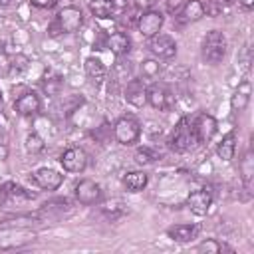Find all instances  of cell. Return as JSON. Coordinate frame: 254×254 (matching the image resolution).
Returning a JSON list of instances; mask_svg holds the SVG:
<instances>
[{
  "mask_svg": "<svg viewBox=\"0 0 254 254\" xmlns=\"http://www.w3.org/2000/svg\"><path fill=\"white\" fill-rule=\"evenodd\" d=\"M36 230L20 224H0V250H16L36 240Z\"/></svg>",
  "mask_w": 254,
  "mask_h": 254,
  "instance_id": "obj_1",
  "label": "cell"
},
{
  "mask_svg": "<svg viewBox=\"0 0 254 254\" xmlns=\"http://www.w3.org/2000/svg\"><path fill=\"white\" fill-rule=\"evenodd\" d=\"M226 56V36L222 30H208L200 44V58L208 65H218Z\"/></svg>",
  "mask_w": 254,
  "mask_h": 254,
  "instance_id": "obj_2",
  "label": "cell"
},
{
  "mask_svg": "<svg viewBox=\"0 0 254 254\" xmlns=\"http://www.w3.org/2000/svg\"><path fill=\"white\" fill-rule=\"evenodd\" d=\"M83 24V12L77 6H64L58 14L56 20L50 24V34L58 36V34H73L81 28Z\"/></svg>",
  "mask_w": 254,
  "mask_h": 254,
  "instance_id": "obj_3",
  "label": "cell"
},
{
  "mask_svg": "<svg viewBox=\"0 0 254 254\" xmlns=\"http://www.w3.org/2000/svg\"><path fill=\"white\" fill-rule=\"evenodd\" d=\"M196 135H194V127L192 121L189 117H181L179 123L175 125L171 137H169V147L175 153H187L196 145Z\"/></svg>",
  "mask_w": 254,
  "mask_h": 254,
  "instance_id": "obj_4",
  "label": "cell"
},
{
  "mask_svg": "<svg viewBox=\"0 0 254 254\" xmlns=\"http://www.w3.org/2000/svg\"><path fill=\"white\" fill-rule=\"evenodd\" d=\"M141 123L131 117V115H125L121 119H117V123L113 125V137L119 145H125V147H131L135 145L139 139H141Z\"/></svg>",
  "mask_w": 254,
  "mask_h": 254,
  "instance_id": "obj_5",
  "label": "cell"
},
{
  "mask_svg": "<svg viewBox=\"0 0 254 254\" xmlns=\"http://www.w3.org/2000/svg\"><path fill=\"white\" fill-rule=\"evenodd\" d=\"M38 194L36 192H30L28 189H24L22 185H16L12 181H6L0 185V204L2 206H20V204H26L30 200H34Z\"/></svg>",
  "mask_w": 254,
  "mask_h": 254,
  "instance_id": "obj_6",
  "label": "cell"
},
{
  "mask_svg": "<svg viewBox=\"0 0 254 254\" xmlns=\"http://www.w3.org/2000/svg\"><path fill=\"white\" fill-rule=\"evenodd\" d=\"M147 48L157 60H173L177 56V42L169 34H155L153 38H149Z\"/></svg>",
  "mask_w": 254,
  "mask_h": 254,
  "instance_id": "obj_7",
  "label": "cell"
},
{
  "mask_svg": "<svg viewBox=\"0 0 254 254\" xmlns=\"http://www.w3.org/2000/svg\"><path fill=\"white\" fill-rule=\"evenodd\" d=\"M163 24H165L163 12L153 10V8L145 10V12L139 14V18H137V30H139V34H141L143 38H147V40L153 38L155 34H159L161 28H163Z\"/></svg>",
  "mask_w": 254,
  "mask_h": 254,
  "instance_id": "obj_8",
  "label": "cell"
},
{
  "mask_svg": "<svg viewBox=\"0 0 254 254\" xmlns=\"http://www.w3.org/2000/svg\"><path fill=\"white\" fill-rule=\"evenodd\" d=\"M147 103L153 107V109H159V111H167L175 105V95L173 91L163 85V83H151L147 87Z\"/></svg>",
  "mask_w": 254,
  "mask_h": 254,
  "instance_id": "obj_9",
  "label": "cell"
},
{
  "mask_svg": "<svg viewBox=\"0 0 254 254\" xmlns=\"http://www.w3.org/2000/svg\"><path fill=\"white\" fill-rule=\"evenodd\" d=\"M73 196L83 206L97 204L101 200V187L95 181H91V179H81L73 187Z\"/></svg>",
  "mask_w": 254,
  "mask_h": 254,
  "instance_id": "obj_10",
  "label": "cell"
},
{
  "mask_svg": "<svg viewBox=\"0 0 254 254\" xmlns=\"http://www.w3.org/2000/svg\"><path fill=\"white\" fill-rule=\"evenodd\" d=\"M32 183L42 190H58L64 183V175L50 167H40L34 173H30Z\"/></svg>",
  "mask_w": 254,
  "mask_h": 254,
  "instance_id": "obj_11",
  "label": "cell"
},
{
  "mask_svg": "<svg viewBox=\"0 0 254 254\" xmlns=\"http://www.w3.org/2000/svg\"><path fill=\"white\" fill-rule=\"evenodd\" d=\"M60 165L65 173H83L87 167V153L81 147H69L60 155Z\"/></svg>",
  "mask_w": 254,
  "mask_h": 254,
  "instance_id": "obj_12",
  "label": "cell"
},
{
  "mask_svg": "<svg viewBox=\"0 0 254 254\" xmlns=\"http://www.w3.org/2000/svg\"><path fill=\"white\" fill-rule=\"evenodd\" d=\"M192 127H194V135L198 143H208L218 133V121L210 113H204V111L194 117Z\"/></svg>",
  "mask_w": 254,
  "mask_h": 254,
  "instance_id": "obj_13",
  "label": "cell"
},
{
  "mask_svg": "<svg viewBox=\"0 0 254 254\" xmlns=\"http://www.w3.org/2000/svg\"><path fill=\"white\" fill-rule=\"evenodd\" d=\"M40 109H42V99H40V95H38L36 91H32V89L24 91L22 95H18V97L14 99V111H16L18 115H22V117L38 115Z\"/></svg>",
  "mask_w": 254,
  "mask_h": 254,
  "instance_id": "obj_14",
  "label": "cell"
},
{
  "mask_svg": "<svg viewBox=\"0 0 254 254\" xmlns=\"http://www.w3.org/2000/svg\"><path fill=\"white\" fill-rule=\"evenodd\" d=\"M69 212H71V202L67 198H56V200L44 202L42 208L38 210V216L42 222H54Z\"/></svg>",
  "mask_w": 254,
  "mask_h": 254,
  "instance_id": "obj_15",
  "label": "cell"
},
{
  "mask_svg": "<svg viewBox=\"0 0 254 254\" xmlns=\"http://www.w3.org/2000/svg\"><path fill=\"white\" fill-rule=\"evenodd\" d=\"M123 97L133 107H145L147 105V85H145V81L139 79V77H131L125 83Z\"/></svg>",
  "mask_w": 254,
  "mask_h": 254,
  "instance_id": "obj_16",
  "label": "cell"
},
{
  "mask_svg": "<svg viewBox=\"0 0 254 254\" xmlns=\"http://www.w3.org/2000/svg\"><path fill=\"white\" fill-rule=\"evenodd\" d=\"M187 206H189L190 212L196 214V216L208 214V210H210V206H212V194H210V190H206V189L192 190V192L187 196Z\"/></svg>",
  "mask_w": 254,
  "mask_h": 254,
  "instance_id": "obj_17",
  "label": "cell"
},
{
  "mask_svg": "<svg viewBox=\"0 0 254 254\" xmlns=\"http://www.w3.org/2000/svg\"><path fill=\"white\" fill-rule=\"evenodd\" d=\"M105 48L111 54H115L117 58H121V56H127L131 52L133 42H131L129 34H125V32H113V34H109L105 38Z\"/></svg>",
  "mask_w": 254,
  "mask_h": 254,
  "instance_id": "obj_18",
  "label": "cell"
},
{
  "mask_svg": "<svg viewBox=\"0 0 254 254\" xmlns=\"http://www.w3.org/2000/svg\"><path fill=\"white\" fill-rule=\"evenodd\" d=\"M198 226L196 224H175L171 228H167V236L179 244H187V242H192L196 236H198Z\"/></svg>",
  "mask_w": 254,
  "mask_h": 254,
  "instance_id": "obj_19",
  "label": "cell"
},
{
  "mask_svg": "<svg viewBox=\"0 0 254 254\" xmlns=\"http://www.w3.org/2000/svg\"><path fill=\"white\" fill-rule=\"evenodd\" d=\"M250 95H252V85H250L248 79H242V81L238 83L236 91H234L232 97H230V107H232V111H236V113L244 111V109L248 107V103H250Z\"/></svg>",
  "mask_w": 254,
  "mask_h": 254,
  "instance_id": "obj_20",
  "label": "cell"
},
{
  "mask_svg": "<svg viewBox=\"0 0 254 254\" xmlns=\"http://www.w3.org/2000/svg\"><path fill=\"white\" fill-rule=\"evenodd\" d=\"M177 14H179L177 18L181 22H185V24L198 22V20L204 18V4H202V0H187Z\"/></svg>",
  "mask_w": 254,
  "mask_h": 254,
  "instance_id": "obj_21",
  "label": "cell"
},
{
  "mask_svg": "<svg viewBox=\"0 0 254 254\" xmlns=\"http://www.w3.org/2000/svg\"><path fill=\"white\" fill-rule=\"evenodd\" d=\"M236 143H238L236 133H234V131L226 133V135L220 139V143L216 145V155H218V159H222L224 163H230V161L234 159V155H236Z\"/></svg>",
  "mask_w": 254,
  "mask_h": 254,
  "instance_id": "obj_22",
  "label": "cell"
},
{
  "mask_svg": "<svg viewBox=\"0 0 254 254\" xmlns=\"http://www.w3.org/2000/svg\"><path fill=\"white\" fill-rule=\"evenodd\" d=\"M83 67H85V73H87V77H89V79H93L95 83L103 81V79H105V75H107V67H105V64H103L99 58H95V56H89V58H85V62H83Z\"/></svg>",
  "mask_w": 254,
  "mask_h": 254,
  "instance_id": "obj_23",
  "label": "cell"
},
{
  "mask_svg": "<svg viewBox=\"0 0 254 254\" xmlns=\"http://www.w3.org/2000/svg\"><path fill=\"white\" fill-rule=\"evenodd\" d=\"M149 183V175L145 171H131L123 177V187L129 192H141Z\"/></svg>",
  "mask_w": 254,
  "mask_h": 254,
  "instance_id": "obj_24",
  "label": "cell"
},
{
  "mask_svg": "<svg viewBox=\"0 0 254 254\" xmlns=\"http://www.w3.org/2000/svg\"><path fill=\"white\" fill-rule=\"evenodd\" d=\"M238 169H240V179H242L246 190H250L252 177H254V153H252V149H246V153L240 159V167Z\"/></svg>",
  "mask_w": 254,
  "mask_h": 254,
  "instance_id": "obj_25",
  "label": "cell"
},
{
  "mask_svg": "<svg viewBox=\"0 0 254 254\" xmlns=\"http://www.w3.org/2000/svg\"><path fill=\"white\" fill-rule=\"evenodd\" d=\"M89 10L93 18L107 20L113 16V0H89Z\"/></svg>",
  "mask_w": 254,
  "mask_h": 254,
  "instance_id": "obj_26",
  "label": "cell"
},
{
  "mask_svg": "<svg viewBox=\"0 0 254 254\" xmlns=\"http://www.w3.org/2000/svg\"><path fill=\"white\" fill-rule=\"evenodd\" d=\"M42 87H44V91H46L50 97H56V95H60V91H62V87H64V79H62V75H58V73H46V77H44V81H42Z\"/></svg>",
  "mask_w": 254,
  "mask_h": 254,
  "instance_id": "obj_27",
  "label": "cell"
},
{
  "mask_svg": "<svg viewBox=\"0 0 254 254\" xmlns=\"http://www.w3.org/2000/svg\"><path fill=\"white\" fill-rule=\"evenodd\" d=\"M24 147H26V151H28L30 155H38V153H42V151L46 149V141H44V137H42L40 133L32 131V133L26 135Z\"/></svg>",
  "mask_w": 254,
  "mask_h": 254,
  "instance_id": "obj_28",
  "label": "cell"
},
{
  "mask_svg": "<svg viewBox=\"0 0 254 254\" xmlns=\"http://www.w3.org/2000/svg\"><path fill=\"white\" fill-rule=\"evenodd\" d=\"M139 69H141V75H143V77H147V79L159 77V73H161V62H159L157 58L143 60V62H141V65H139Z\"/></svg>",
  "mask_w": 254,
  "mask_h": 254,
  "instance_id": "obj_29",
  "label": "cell"
},
{
  "mask_svg": "<svg viewBox=\"0 0 254 254\" xmlns=\"http://www.w3.org/2000/svg\"><path fill=\"white\" fill-rule=\"evenodd\" d=\"M159 159V153L151 147H139L135 151V163L137 165H153Z\"/></svg>",
  "mask_w": 254,
  "mask_h": 254,
  "instance_id": "obj_30",
  "label": "cell"
},
{
  "mask_svg": "<svg viewBox=\"0 0 254 254\" xmlns=\"http://www.w3.org/2000/svg\"><path fill=\"white\" fill-rule=\"evenodd\" d=\"M196 252H206V254H218L222 252V242L216 238H204L202 242L196 244Z\"/></svg>",
  "mask_w": 254,
  "mask_h": 254,
  "instance_id": "obj_31",
  "label": "cell"
},
{
  "mask_svg": "<svg viewBox=\"0 0 254 254\" xmlns=\"http://www.w3.org/2000/svg\"><path fill=\"white\" fill-rule=\"evenodd\" d=\"M101 212H103L107 218L115 220V218H119V216L125 212V206H123L119 200H111V202H105V204L101 206Z\"/></svg>",
  "mask_w": 254,
  "mask_h": 254,
  "instance_id": "obj_32",
  "label": "cell"
},
{
  "mask_svg": "<svg viewBox=\"0 0 254 254\" xmlns=\"http://www.w3.org/2000/svg\"><path fill=\"white\" fill-rule=\"evenodd\" d=\"M202 4H204V16H210V18L220 16L222 10H224V4L220 0H206Z\"/></svg>",
  "mask_w": 254,
  "mask_h": 254,
  "instance_id": "obj_33",
  "label": "cell"
},
{
  "mask_svg": "<svg viewBox=\"0 0 254 254\" xmlns=\"http://www.w3.org/2000/svg\"><path fill=\"white\" fill-rule=\"evenodd\" d=\"M28 67V58L24 54H18L16 58H10V71H22Z\"/></svg>",
  "mask_w": 254,
  "mask_h": 254,
  "instance_id": "obj_34",
  "label": "cell"
},
{
  "mask_svg": "<svg viewBox=\"0 0 254 254\" xmlns=\"http://www.w3.org/2000/svg\"><path fill=\"white\" fill-rule=\"evenodd\" d=\"M187 0H165V6H167V12L169 14H177L181 8H183V4H185Z\"/></svg>",
  "mask_w": 254,
  "mask_h": 254,
  "instance_id": "obj_35",
  "label": "cell"
},
{
  "mask_svg": "<svg viewBox=\"0 0 254 254\" xmlns=\"http://www.w3.org/2000/svg\"><path fill=\"white\" fill-rule=\"evenodd\" d=\"M32 6H36V8H42V10H50V8H54L56 4H58V0H28Z\"/></svg>",
  "mask_w": 254,
  "mask_h": 254,
  "instance_id": "obj_36",
  "label": "cell"
},
{
  "mask_svg": "<svg viewBox=\"0 0 254 254\" xmlns=\"http://www.w3.org/2000/svg\"><path fill=\"white\" fill-rule=\"evenodd\" d=\"M157 4V0H133V6L135 8H143V10H149V8H153Z\"/></svg>",
  "mask_w": 254,
  "mask_h": 254,
  "instance_id": "obj_37",
  "label": "cell"
},
{
  "mask_svg": "<svg viewBox=\"0 0 254 254\" xmlns=\"http://www.w3.org/2000/svg\"><path fill=\"white\" fill-rule=\"evenodd\" d=\"M242 10H252L254 8V0H240Z\"/></svg>",
  "mask_w": 254,
  "mask_h": 254,
  "instance_id": "obj_38",
  "label": "cell"
},
{
  "mask_svg": "<svg viewBox=\"0 0 254 254\" xmlns=\"http://www.w3.org/2000/svg\"><path fill=\"white\" fill-rule=\"evenodd\" d=\"M6 153H8L6 147H0V159H6Z\"/></svg>",
  "mask_w": 254,
  "mask_h": 254,
  "instance_id": "obj_39",
  "label": "cell"
},
{
  "mask_svg": "<svg viewBox=\"0 0 254 254\" xmlns=\"http://www.w3.org/2000/svg\"><path fill=\"white\" fill-rule=\"evenodd\" d=\"M224 6H228V4H234V0H220Z\"/></svg>",
  "mask_w": 254,
  "mask_h": 254,
  "instance_id": "obj_40",
  "label": "cell"
},
{
  "mask_svg": "<svg viewBox=\"0 0 254 254\" xmlns=\"http://www.w3.org/2000/svg\"><path fill=\"white\" fill-rule=\"evenodd\" d=\"M10 4V0H0V6H8Z\"/></svg>",
  "mask_w": 254,
  "mask_h": 254,
  "instance_id": "obj_41",
  "label": "cell"
},
{
  "mask_svg": "<svg viewBox=\"0 0 254 254\" xmlns=\"http://www.w3.org/2000/svg\"><path fill=\"white\" fill-rule=\"evenodd\" d=\"M2 52H4V46H2V44H0V54H2Z\"/></svg>",
  "mask_w": 254,
  "mask_h": 254,
  "instance_id": "obj_42",
  "label": "cell"
},
{
  "mask_svg": "<svg viewBox=\"0 0 254 254\" xmlns=\"http://www.w3.org/2000/svg\"><path fill=\"white\" fill-rule=\"evenodd\" d=\"M0 101H2V93H0Z\"/></svg>",
  "mask_w": 254,
  "mask_h": 254,
  "instance_id": "obj_43",
  "label": "cell"
}]
</instances>
